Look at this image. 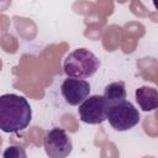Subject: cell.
<instances>
[{"label": "cell", "instance_id": "cell-6", "mask_svg": "<svg viewBox=\"0 0 158 158\" xmlns=\"http://www.w3.org/2000/svg\"><path fill=\"white\" fill-rule=\"evenodd\" d=\"M90 84L85 79L67 77L60 85V93L67 104L78 106L90 94Z\"/></svg>", "mask_w": 158, "mask_h": 158}, {"label": "cell", "instance_id": "cell-8", "mask_svg": "<svg viewBox=\"0 0 158 158\" xmlns=\"http://www.w3.org/2000/svg\"><path fill=\"white\" fill-rule=\"evenodd\" d=\"M107 105H114L126 100V88L123 81H114L105 86L104 95Z\"/></svg>", "mask_w": 158, "mask_h": 158}, {"label": "cell", "instance_id": "cell-4", "mask_svg": "<svg viewBox=\"0 0 158 158\" xmlns=\"http://www.w3.org/2000/svg\"><path fill=\"white\" fill-rule=\"evenodd\" d=\"M43 147L49 158H65L73 151L70 137L63 128L59 127H53L46 132Z\"/></svg>", "mask_w": 158, "mask_h": 158}, {"label": "cell", "instance_id": "cell-5", "mask_svg": "<svg viewBox=\"0 0 158 158\" xmlns=\"http://www.w3.org/2000/svg\"><path fill=\"white\" fill-rule=\"evenodd\" d=\"M107 102L102 95H90L79 104V118L89 125H99L106 120Z\"/></svg>", "mask_w": 158, "mask_h": 158}, {"label": "cell", "instance_id": "cell-3", "mask_svg": "<svg viewBox=\"0 0 158 158\" xmlns=\"http://www.w3.org/2000/svg\"><path fill=\"white\" fill-rule=\"evenodd\" d=\"M106 120H109L110 126L118 132L128 131L138 125L141 120L139 111L135 105L127 100L110 105L106 112Z\"/></svg>", "mask_w": 158, "mask_h": 158}, {"label": "cell", "instance_id": "cell-9", "mask_svg": "<svg viewBox=\"0 0 158 158\" xmlns=\"http://www.w3.org/2000/svg\"><path fill=\"white\" fill-rule=\"evenodd\" d=\"M2 156L5 158H19V157H26V153L25 151L21 148V147H17V146H11V147H7L6 151L2 153Z\"/></svg>", "mask_w": 158, "mask_h": 158}, {"label": "cell", "instance_id": "cell-1", "mask_svg": "<svg viewBox=\"0 0 158 158\" xmlns=\"http://www.w3.org/2000/svg\"><path fill=\"white\" fill-rule=\"evenodd\" d=\"M32 118L30 102L17 94L0 95V130L14 133L25 130Z\"/></svg>", "mask_w": 158, "mask_h": 158}, {"label": "cell", "instance_id": "cell-7", "mask_svg": "<svg viewBox=\"0 0 158 158\" xmlns=\"http://www.w3.org/2000/svg\"><path fill=\"white\" fill-rule=\"evenodd\" d=\"M135 96L142 111H153L158 106V91L153 86H139L136 89Z\"/></svg>", "mask_w": 158, "mask_h": 158}, {"label": "cell", "instance_id": "cell-2", "mask_svg": "<svg viewBox=\"0 0 158 158\" xmlns=\"http://www.w3.org/2000/svg\"><path fill=\"white\" fill-rule=\"evenodd\" d=\"M100 67L99 58L86 48L72 51L63 62V69L67 77L86 79L93 77Z\"/></svg>", "mask_w": 158, "mask_h": 158}]
</instances>
